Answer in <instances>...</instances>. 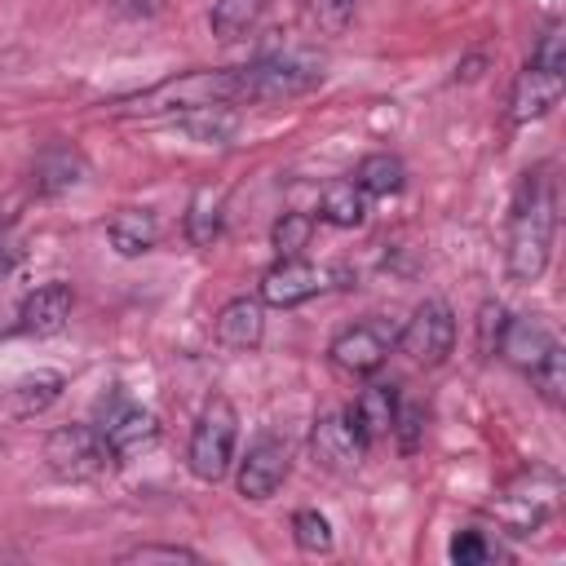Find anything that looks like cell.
<instances>
[{"label":"cell","instance_id":"6da1fadb","mask_svg":"<svg viewBox=\"0 0 566 566\" xmlns=\"http://www.w3.org/2000/svg\"><path fill=\"white\" fill-rule=\"evenodd\" d=\"M553 230H557V190L544 168L526 172L517 195H513V217H509V274L513 283H535L548 270L553 252Z\"/></svg>","mask_w":566,"mask_h":566},{"label":"cell","instance_id":"7a4b0ae2","mask_svg":"<svg viewBox=\"0 0 566 566\" xmlns=\"http://www.w3.org/2000/svg\"><path fill=\"white\" fill-rule=\"evenodd\" d=\"M243 102V66H226V71H186V75H172L146 93H133V97H119L115 111L119 115H142V119H155V115H181V111H199V106H234Z\"/></svg>","mask_w":566,"mask_h":566},{"label":"cell","instance_id":"3957f363","mask_svg":"<svg viewBox=\"0 0 566 566\" xmlns=\"http://www.w3.org/2000/svg\"><path fill=\"white\" fill-rule=\"evenodd\" d=\"M557 500H562V482L553 469H526L517 473L500 500L491 504L495 522L509 531V535H535L553 513H557Z\"/></svg>","mask_w":566,"mask_h":566},{"label":"cell","instance_id":"277c9868","mask_svg":"<svg viewBox=\"0 0 566 566\" xmlns=\"http://www.w3.org/2000/svg\"><path fill=\"white\" fill-rule=\"evenodd\" d=\"M234 438H239V416L226 398H212L199 420H195V433H190V447H186V460H190V473L199 482H217L226 478L230 460H234Z\"/></svg>","mask_w":566,"mask_h":566},{"label":"cell","instance_id":"5b68a950","mask_svg":"<svg viewBox=\"0 0 566 566\" xmlns=\"http://www.w3.org/2000/svg\"><path fill=\"white\" fill-rule=\"evenodd\" d=\"M44 464L62 478V482H88L97 473H106L115 464L102 429L93 424H62L44 438Z\"/></svg>","mask_w":566,"mask_h":566},{"label":"cell","instance_id":"8992f818","mask_svg":"<svg viewBox=\"0 0 566 566\" xmlns=\"http://www.w3.org/2000/svg\"><path fill=\"white\" fill-rule=\"evenodd\" d=\"M416 367H438L451 358V345H455V314L447 301H424L411 310L407 327L398 332L394 340Z\"/></svg>","mask_w":566,"mask_h":566},{"label":"cell","instance_id":"52a82bcc","mask_svg":"<svg viewBox=\"0 0 566 566\" xmlns=\"http://www.w3.org/2000/svg\"><path fill=\"white\" fill-rule=\"evenodd\" d=\"M318 84V71L292 57H265L243 66V102H287Z\"/></svg>","mask_w":566,"mask_h":566},{"label":"cell","instance_id":"ba28073f","mask_svg":"<svg viewBox=\"0 0 566 566\" xmlns=\"http://www.w3.org/2000/svg\"><path fill=\"white\" fill-rule=\"evenodd\" d=\"M389 349H394V332L385 323H354L327 345V358L345 376H371L389 358Z\"/></svg>","mask_w":566,"mask_h":566},{"label":"cell","instance_id":"9c48e42d","mask_svg":"<svg viewBox=\"0 0 566 566\" xmlns=\"http://www.w3.org/2000/svg\"><path fill=\"white\" fill-rule=\"evenodd\" d=\"M310 447H314V460H318L323 469H332V473H349V469H358L363 455H367V442H363V433L354 429L349 411H327V416H318L314 429H310Z\"/></svg>","mask_w":566,"mask_h":566},{"label":"cell","instance_id":"30bf717a","mask_svg":"<svg viewBox=\"0 0 566 566\" xmlns=\"http://www.w3.org/2000/svg\"><path fill=\"white\" fill-rule=\"evenodd\" d=\"M318 292H323V270H314L305 256H279L261 274V301L279 305V310H292V305H301Z\"/></svg>","mask_w":566,"mask_h":566},{"label":"cell","instance_id":"8fae6325","mask_svg":"<svg viewBox=\"0 0 566 566\" xmlns=\"http://www.w3.org/2000/svg\"><path fill=\"white\" fill-rule=\"evenodd\" d=\"M287 478V447L279 438H256L239 460V495L270 500Z\"/></svg>","mask_w":566,"mask_h":566},{"label":"cell","instance_id":"7c38bea8","mask_svg":"<svg viewBox=\"0 0 566 566\" xmlns=\"http://www.w3.org/2000/svg\"><path fill=\"white\" fill-rule=\"evenodd\" d=\"M71 310H75L71 283H57V279H53V283H40L35 292L22 296V305H18V327H22L27 336H53V332L66 327Z\"/></svg>","mask_w":566,"mask_h":566},{"label":"cell","instance_id":"4fadbf2b","mask_svg":"<svg viewBox=\"0 0 566 566\" xmlns=\"http://www.w3.org/2000/svg\"><path fill=\"white\" fill-rule=\"evenodd\" d=\"M562 88H566V80H562L557 71H539V66L526 62V71L513 80V93H509V115H513V124H526V119L548 115V111L562 102Z\"/></svg>","mask_w":566,"mask_h":566},{"label":"cell","instance_id":"5bb4252c","mask_svg":"<svg viewBox=\"0 0 566 566\" xmlns=\"http://www.w3.org/2000/svg\"><path fill=\"white\" fill-rule=\"evenodd\" d=\"M97 429H102V438H106V447H111V455H115V460H128V455L146 451V447L159 438L155 416H150V411H142V407H128V402L111 407V411H106V420H102Z\"/></svg>","mask_w":566,"mask_h":566},{"label":"cell","instance_id":"9a60e30c","mask_svg":"<svg viewBox=\"0 0 566 566\" xmlns=\"http://www.w3.org/2000/svg\"><path fill=\"white\" fill-rule=\"evenodd\" d=\"M212 332L226 349H256L265 336V310L256 296H234L221 305V314L212 318Z\"/></svg>","mask_w":566,"mask_h":566},{"label":"cell","instance_id":"2e32d148","mask_svg":"<svg viewBox=\"0 0 566 566\" xmlns=\"http://www.w3.org/2000/svg\"><path fill=\"white\" fill-rule=\"evenodd\" d=\"M553 345H557V340H553V332H548L539 318H509L504 332H500L495 354H500L504 363H513L517 371H531Z\"/></svg>","mask_w":566,"mask_h":566},{"label":"cell","instance_id":"e0dca14e","mask_svg":"<svg viewBox=\"0 0 566 566\" xmlns=\"http://www.w3.org/2000/svg\"><path fill=\"white\" fill-rule=\"evenodd\" d=\"M394 416H398V389L385 385V380L367 385V389L354 398V407H349V420H354V429L363 433L367 447L394 433Z\"/></svg>","mask_w":566,"mask_h":566},{"label":"cell","instance_id":"ac0fdd59","mask_svg":"<svg viewBox=\"0 0 566 566\" xmlns=\"http://www.w3.org/2000/svg\"><path fill=\"white\" fill-rule=\"evenodd\" d=\"M62 394V376L57 371H35V376H22L13 380L9 389H0V416L9 420H31L40 411H49Z\"/></svg>","mask_w":566,"mask_h":566},{"label":"cell","instance_id":"d6986e66","mask_svg":"<svg viewBox=\"0 0 566 566\" xmlns=\"http://www.w3.org/2000/svg\"><path fill=\"white\" fill-rule=\"evenodd\" d=\"M159 230L164 226H159V217L150 208H119L111 217V226H106V239H111V248L119 256H142V252H150L159 243Z\"/></svg>","mask_w":566,"mask_h":566},{"label":"cell","instance_id":"ffe728a7","mask_svg":"<svg viewBox=\"0 0 566 566\" xmlns=\"http://www.w3.org/2000/svg\"><path fill=\"white\" fill-rule=\"evenodd\" d=\"M80 177H84V159L71 146H49L31 164V190L35 195H62V190L80 186Z\"/></svg>","mask_w":566,"mask_h":566},{"label":"cell","instance_id":"44dd1931","mask_svg":"<svg viewBox=\"0 0 566 566\" xmlns=\"http://www.w3.org/2000/svg\"><path fill=\"white\" fill-rule=\"evenodd\" d=\"M172 124H177L190 142H199V146H226V142L234 137V115H230L226 106L181 111V115H172Z\"/></svg>","mask_w":566,"mask_h":566},{"label":"cell","instance_id":"7402d4cb","mask_svg":"<svg viewBox=\"0 0 566 566\" xmlns=\"http://www.w3.org/2000/svg\"><path fill=\"white\" fill-rule=\"evenodd\" d=\"M318 212H323L327 226L354 230V226L367 221V195H363L354 181H332V186L323 190V199H318Z\"/></svg>","mask_w":566,"mask_h":566},{"label":"cell","instance_id":"603a6c76","mask_svg":"<svg viewBox=\"0 0 566 566\" xmlns=\"http://www.w3.org/2000/svg\"><path fill=\"white\" fill-rule=\"evenodd\" d=\"M402 181H407V168H402V159L389 155V150H376V155L358 159V168H354V186H358L363 195H398Z\"/></svg>","mask_w":566,"mask_h":566},{"label":"cell","instance_id":"cb8c5ba5","mask_svg":"<svg viewBox=\"0 0 566 566\" xmlns=\"http://www.w3.org/2000/svg\"><path fill=\"white\" fill-rule=\"evenodd\" d=\"M261 9H265V0H212V18H208L212 22V35L226 40V44L243 40L256 27Z\"/></svg>","mask_w":566,"mask_h":566},{"label":"cell","instance_id":"d4e9b609","mask_svg":"<svg viewBox=\"0 0 566 566\" xmlns=\"http://www.w3.org/2000/svg\"><path fill=\"white\" fill-rule=\"evenodd\" d=\"M186 239L195 248H212L221 239V199L212 190H199L186 208Z\"/></svg>","mask_w":566,"mask_h":566},{"label":"cell","instance_id":"484cf974","mask_svg":"<svg viewBox=\"0 0 566 566\" xmlns=\"http://www.w3.org/2000/svg\"><path fill=\"white\" fill-rule=\"evenodd\" d=\"M526 376H531L535 394H539L548 407H562V398H566V354H562V345H553Z\"/></svg>","mask_w":566,"mask_h":566},{"label":"cell","instance_id":"4316f807","mask_svg":"<svg viewBox=\"0 0 566 566\" xmlns=\"http://www.w3.org/2000/svg\"><path fill=\"white\" fill-rule=\"evenodd\" d=\"M310 239H314V217L310 212H296V208L283 212L274 221V230H270V243H274L279 256H301L310 248Z\"/></svg>","mask_w":566,"mask_h":566},{"label":"cell","instance_id":"83f0119b","mask_svg":"<svg viewBox=\"0 0 566 566\" xmlns=\"http://www.w3.org/2000/svg\"><path fill=\"white\" fill-rule=\"evenodd\" d=\"M292 539H296V548L310 553V557L332 553V526H327V517H323L318 509H301V513L292 517Z\"/></svg>","mask_w":566,"mask_h":566},{"label":"cell","instance_id":"f1b7e54d","mask_svg":"<svg viewBox=\"0 0 566 566\" xmlns=\"http://www.w3.org/2000/svg\"><path fill=\"white\" fill-rule=\"evenodd\" d=\"M495 557H504L500 553V544L486 535V531H460L455 539H451V562H460V566H482V562H495Z\"/></svg>","mask_w":566,"mask_h":566},{"label":"cell","instance_id":"f546056e","mask_svg":"<svg viewBox=\"0 0 566 566\" xmlns=\"http://www.w3.org/2000/svg\"><path fill=\"white\" fill-rule=\"evenodd\" d=\"M531 66H539V71H566V35H562V27L557 22H548L544 31H539V40H535V49H531Z\"/></svg>","mask_w":566,"mask_h":566},{"label":"cell","instance_id":"4dcf8cb0","mask_svg":"<svg viewBox=\"0 0 566 566\" xmlns=\"http://www.w3.org/2000/svg\"><path fill=\"white\" fill-rule=\"evenodd\" d=\"M119 562H199V553L181 548V544H137V548L119 553Z\"/></svg>","mask_w":566,"mask_h":566},{"label":"cell","instance_id":"1f68e13d","mask_svg":"<svg viewBox=\"0 0 566 566\" xmlns=\"http://www.w3.org/2000/svg\"><path fill=\"white\" fill-rule=\"evenodd\" d=\"M504 323H509L504 305L486 301V305H482V314H478V349H482V354H495V345H500V332H504Z\"/></svg>","mask_w":566,"mask_h":566},{"label":"cell","instance_id":"d6a6232c","mask_svg":"<svg viewBox=\"0 0 566 566\" xmlns=\"http://www.w3.org/2000/svg\"><path fill=\"white\" fill-rule=\"evenodd\" d=\"M394 433H398V447H402V451H416V447H420V438H424V411H420V407H402V402H398Z\"/></svg>","mask_w":566,"mask_h":566},{"label":"cell","instance_id":"836d02e7","mask_svg":"<svg viewBox=\"0 0 566 566\" xmlns=\"http://www.w3.org/2000/svg\"><path fill=\"white\" fill-rule=\"evenodd\" d=\"M314 18L323 31H345V22L354 18V0H314Z\"/></svg>","mask_w":566,"mask_h":566},{"label":"cell","instance_id":"e575fe53","mask_svg":"<svg viewBox=\"0 0 566 566\" xmlns=\"http://www.w3.org/2000/svg\"><path fill=\"white\" fill-rule=\"evenodd\" d=\"M168 0H115V13L119 18H155Z\"/></svg>","mask_w":566,"mask_h":566},{"label":"cell","instance_id":"d590c367","mask_svg":"<svg viewBox=\"0 0 566 566\" xmlns=\"http://www.w3.org/2000/svg\"><path fill=\"white\" fill-rule=\"evenodd\" d=\"M18 256H22V248H18L13 239H0V279H9V274H13Z\"/></svg>","mask_w":566,"mask_h":566},{"label":"cell","instance_id":"8d00e7d4","mask_svg":"<svg viewBox=\"0 0 566 566\" xmlns=\"http://www.w3.org/2000/svg\"><path fill=\"white\" fill-rule=\"evenodd\" d=\"M482 62H486V57H469L464 66H455V80H478V75H482Z\"/></svg>","mask_w":566,"mask_h":566},{"label":"cell","instance_id":"74e56055","mask_svg":"<svg viewBox=\"0 0 566 566\" xmlns=\"http://www.w3.org/2000/svg\"><path fill=\"white\" fill-rule=\"evenodd\" d=\"M539 4V13L548 18V22H557V0H535Z\"/></svg>","mask_w":566,"mask_h":566}]
</instances>
